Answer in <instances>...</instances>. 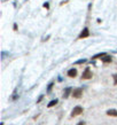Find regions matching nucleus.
<instances>
[{"instance_id": "obj_1", "label": "nucleus", "mask_w": 117, "mask_h": 125, "mask_svg": "<svg viewBox=\"0 0 117 125\" xmlns=\"http://www.w3.org/2000/svg\"><path fill=\"white\" fill-rule=\"evenodd\" d=\"M71 94L74 98H80L82 95H83V88H80V87H78V88H74L71 92Z\"/></svg>"}, {"instance_id": "obj_2", "label": "nucleus", "mask_w": 117, "mask_h": 125, "mask_svg": "<svg viewBox=\"0 0 117 125\" xmlns=\"http://www.w3.org/2000/svg\"><path fill=\"white\" fill-rule=\"evenodd\" d=\"M83 113V108L80 106H76L74 109H72L71 111V117H75V116H78V115H80Z\"/></svg>"}, {"instance_id": "obj_3", "label": "nucleus", "mask_w": 117, "mask_h": 125, "mask_svg": "<svg viewBox=\"0 0 117 125\" xmlns=\"http://www.w3.org/2000/svg\"><path fill=\"white\" fill-rule=\"evenodd\" d=\"M82 78L83 79H90V78H92V72H91V69L88 67L84 70L83 75H82Z\"/></svg>"}, {"instance_id": "obj_4", "label": "nucleus", "mask_w": 117, "mask_h": 125, "mask_svg": "<svg viewBox=\"0 0 117 125\" xmlns=\"http://www.w3.org/2000/svg\"><path fill=\"white\" fill-rule=\"evenodd\" d=\"M88 36H90V30H88L87 28H84L83 31L80 32V34H79V37H78V38H79V39H84V38H87Z\"/></svg>"}, {"instance_id": "obj_5", "label": "nucleus", "mask_w": 117, "mask_h": 125, "mask_svg": "<svg viewBox=\"0 0 117 125\" xmlns=\"http://www.w3.org/2000/svg\"><path fill=\"white\" fill-rule=\"evenodd\" d=\"M68 76H69V77H71V78H75V77L77 76V70H76L75 68L70 69V70L68 71Z\"/></svg>"}, {"instance_id": "obj_6", "label": "nucleus", "mask_w": 117, "mask_h": 125, "mask_svg": "<svg viewBox=\"0 0 117 125\" xmlns=\"http://www.w3.org/2000/svg\"><path fill=\"white\" fill-rule=\"evenodd\" d=\"M107 115H108V116H115V117H117V110L116 109H109L107 111Z\"/></svg>"}, {"instance_id": "obj_7", "label": "nucleus", "mask_w": 117, "mask_h": 125, "mask_svg": "<svg viewBox=\"0 0 117 125\" xmlns=\"http://www.w3.org/2000/svg\"><path fill=\"white\" fill-rule=\"evenodd\" d=\"M70 92H72V90H71V87H67L65 90H64V94H63V98H68L69 96V94H70Z\"/></svg>"}, {"instance_id": "obj_8", "label": "nucleus", "mask_w": 117, "mask_h": 125, "mask_svg": "<svg viewBox=\"0 0 117 125\" xmlns=\"http://www.w3.org/2000/svg\"><path fill=\"white\" fill-rule=\"evenodd\" d=\"M102 62H105V63H108V62H111V56L109 55H105L103 57H101Z\"/></svg>"}, {"instance_id": "obj_9", "label": "nucleus", "mask_w": 117, "mask_h": 125, "mask_svg": "<svg viewBox=\"0 0 117 125\" xmlns=\"http://www.w3.org/2000/svg\"><path fill=\"white\" fill-rule=\"evenodd\" d=\"M105 55H107L106 53H99L96 54V55H94V56L92 57V60H95V59H101V57H103Z\"/></svg>"}, {"instance_id": "obj_10", "label": "nucleus", "mask_w": 117, "mask_h": 125, "mask_svg": "<svg viewBox=\"0 0 117 125\" xmlns=\"http://www.w3.org/2000/svg\"><path fill=\"white\" fill-rule=\"evenodd\" d=\"M57 102H59V100H57V99H55V100H52V101H51V102H49L48 104H47V107H48V108H51V107L55 106V104H56Z\"/></svg>"}, {"instance_id": "obj_11", "label": "nucleus", "mask_w": 117, "mask_h": 125, "mask_svg": "<svg viewBox=\"0 0 117 125\" xmlns=\"http://www.w3.org/2000/svg\"><path fill=\"white\" fill-rule=\"evenodd\" d=\"M86 62V60L85 59H83V60H78V61H76L75 62V64H83V63H85Z\"/></svg>"}, {"instance_id": "obj_12", "label": "nucleus", "mask_w": 117, "mask_h": 125, "mask_svg": "<svg viewBox=\"0 0 117 125\" xmlns=\"http://www.w3.org/2000/svg\"><path fill=\"white\" fill-rule=\"evenodd\" d=\"M53 85H54L53 83H51V84H49L48 87H47V92H51V90H52V87H53Z\"/></svg>"}, {"instance_id": "obj_13", "label": "nucleus", "mask_w": 117, "mask_h": 125, "mask_svg": "<svg viewBox=\"0 0 117 125\" xmlns=\"http://www.w3.org/2000/svg\"><path fill=\"white\" fill-rule=\"evenodd\" d=\"M113 78H114V84L117 85V75H113Z\"/></svg>"}, {"instance_id": "obj_14", "label": "nucleus", "mask_w": 117, "mask_h": 125, "mask_svg": "<svg viewBox=\"0 0 117 125\" xmlns=\"http://www.w3.org/2000/svg\"><path fill=\"white\" fill-rule=\"evenodd\" d=\"M43 98H44V95H42L40 98L38 99V100H37V103H39V102H40V101H42V100H43Z\"/></svg>"}, {"instance_id": "obj_15", "label": "nucleus", "mask_w": 117, "mask_h": 125, "mask_svg": "<svg viewBox=\"0 0 117 125\" xmlns=\"http://www.w3.org/2000/svg\"><path fill=\"white\" fill-rule=\"evenodd\" d=\"M44 7H45V8H48V7H49L48 2H46V4H44Z\"/></svg>"}, {"instance_id": "obj_16", "label": "nucleus", "mask_w": 117, "mask_h": 125, "mask_svg": "<svg viewBox=\"0 0 117 125\" xmlns=\"http://www.w3.org/2000/svg\"><path fill=\"white\" fill-rule=\"evenodd\" d=\"M78 125H85V122H79V123H78Z\"/></svg>"}]
</instances>
